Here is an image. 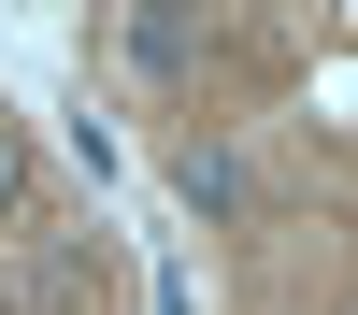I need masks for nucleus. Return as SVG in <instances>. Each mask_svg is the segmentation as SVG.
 Wrapping results in <instances>:
<instances>
[{
  "label": "nucleus",
  "instance_id": "f257e3e1",
  "mask_svg": "<svg viewBox=\"0 0 358 315\" xmlns=\"http://www.w3.org/2000/svg\"><path fill=\"white\" fill-rule=\"evenodd\" d=\"M15 186H29V143H15V129H0V215H15Z\"/></svg>",
  "mask_w": 358,
  "mask_h": 315
}]
</instances>
